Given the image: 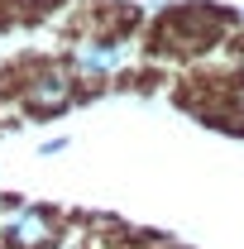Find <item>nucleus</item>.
Returning <instances> with one entry per match:
<instances>
[{"label":"nucleus","instance_id":"f257e3e1","mask_svg":"<svg viewBox=\"0 0 244 249\" xmlns=\"http://www.w3.org/2000/svg\"><path fill=\"white\" fill-rule=\"evenodd\" d=\"M77 101V77L67 62H34L19 82V106L34 120H58Z\"/></svg>","mask_w":244,"mask_h":249},{"label":"nucleus","instance_id":"f03ea898","mask_svg":"<svg viewBox=\"0 0 244 249\" xmlns=\"http://www.w3.org/2000/svg\"><path fill=\"white\" fill-rule=\"evenodd\" d=\"M67 67L77 82H110L129 67V48L115 34H87L67 48Z\"/></svg>","mask_w":244,"mask_h":249},{"label":"nucleus","instance_id":"7ed1b4c3","mask_svg":"<svg viewBox=\"0 0 244 249\" xmlns=\"http://www.w3.org/2000/svg\"><path fill=\"white\" fill-rule=\"evenodd\" d=\"M58 240V220L43 206H19L5 225V249H48Z\"/></svg>","mask_w":244,"mask_h":249},{"label":"nucleus","instance_id":"20e7f679","mask_svg":"<svg viewBox=\"0 0 244 249\" xmlns=\"http://www.w3.org/2000/svg\"><path fill=\"white\" fill-rule=\"evenodd\" d=\"M62 149H67V139H43V144H38V154H43V158L62 154Z\"/></svg>","mask_w":244,"mask_h":249},{"label":"nucleus","instance_id":"39448f33","mask_svg":"<svg viewBox=\"0 0 244 249\" xmlns=\"http://www.w3.org/2000/svg\"><path fill=\"white\" fill-rule=\"evenodd\" d=\"M15 5H19V10H34V15H38V10H48V5H58V0H15Z\"/></svg>","mask_w":244,"mask_h":249},{"label":"nucleus","instance_id":"423d86ee","mask_svg":"<svg viewBox=\"0 0 244 249\" xmlns=\"http://www.w3.org/2000/svg\"><path fill=\"white\" fill-rule=\"evenodd\" d=\"M240 19H244V15H240Z\"/></svg>","mask_w":244,"mask_h":249}]
</instances>
